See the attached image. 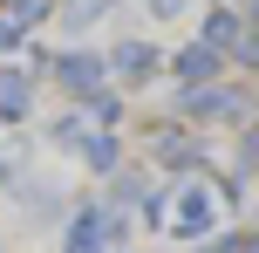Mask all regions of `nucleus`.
Returning a JSON list of instances; mask_svg holds the SVG:
<instances>
[{
    "label": "nucleus",
    "instance_id": "nucleus-1",
    "mask_svg": "<svg viewBox=\"0 0 259 253\" xmlns=\"http://www.w3.org/2000/svg\"><path fill=\"white\" fill-rule=\"evenodd\" d=\"M178 117L184 123H239L246 117V89H232V82H191L178 96Z\"/></svg>",
    "mask_w": 259,
    "mask_h": 253
},
{
    "label": "nucleus",
    "instance_id": "nucleus-2",
    "mask_svg": "<svg viewBox=\"0 0 259 253\" xmlns=\"http://www.w3.org/2000/svg\"><path fill=\"white\" fill-rule=\"evenodd\" d=\"M103 55L96 48H68V55H55V82H62L68 96H89V89H103Z\"/></svg>",
    "mask_w": 259,
    "mask_h": 253
},
{
    "label": "nucleus",
    "instance_id": "nucleus-3",
    "mask_svg": "<svg viewBox=\"0 0 259 253\" xmlns=\"http://www.w3.org/2000/svg\"><path fill=\"white\" fill-rule=\"evenodd\" d=\"M109 246V205H82L62 233V253H103Z\"/></svg>",
    "mask_w": 259,
    "mask_h": 253
},
{
    "label": "nucleus",
    "instance_id": "nucleus-4",
    "mask_svg": "<svg viewBox=\"0 0 259 253\" xmlns=\"http://www.w3.org/2000/svg\"><path fill=\"white\" fill-rule=\"evenodd\" d=\"M48 14H55V0H7V7H0V55H14L27 41V27L48 21Z\"/></svg>",
    "mask_w": 259,
    "mask_h": 253
},
{
    "label": "nucleus",
    "instance_id": "nucleus-5",
    "mask_svg": "<svg viewBox=\"0 0 259 253\" xmlns=\"http://www.w3.org/2000/svg\"><path fill=\"white\" fill-rule=\"evenodd\" d=\"M150 151H157V164H164V171H198V164H205V144H198V137H184L178 123H164V130L150 137Z\"/></svg>",
    "mask_w": 259,
    "mask_h": 253
},
{
    "label": "nucleus",
    "instance_id": "nucleus-6",
    "mask_svg": "<svg viewBox=\"0 0 259 253\" xmlns=\"http://www.w3.org/2000/svg\"><path fill=\"white\" fill-rule=\"evenodd\" d=\"M27 110H34V82L21 68H0V123H27Z\"/></svg>",
    "mask_w": 259,
    "mask_h": 253
},
{
    "label": "nucleus",
    "instance_id": "nucleus-7",
    "mask_svg": "<svg viewBox=\"0 0 259 253\" xmlns=\"http://www.w3.org/2000/svg\"><path fill=\"white\" fill-rule=\"evenodd\" d=\"M219 55H225L219 41H184V48H178V76H184V89L219 76Z\"/></svg>",
    "mask_w": 259,
    "mask_h": 253
},
{
    "label": "nucleus",
    "instance_id": "nucleus-8",
    "mask_svg": "<svg viewBox=\"0 0 259 253\" xmlns=\"http://www.w3.org/2000/svg\"><path fill=\"white\" fill-rule=\"evenodd\" d=\"M157 62H164V55H157L150 41H116V55H109V68H116L123 82H143V76H157Z\"/></svg>",
    "mask_w": 259,
    "mask_h": 253
},
{
    "label": "nucleus",
    "instance_id": "nucleus-9",
    "mask_svg": "<svg viewBox=\"0 0 259 253\" xmlns=\"http://www.w3.org/2000/svg\"><path fill=\"white\" fill-rule=\"evenodd\" d=\"M82 164H89V171H103V178L123 171V144H116V130H109V123L89 137V144H82Z\"/></svg>",
    "mask_w": 259,
    "mask_h": 253
},
{
    "label": "nucleus",
    "instance_id": "nucleus-10",
    "mask_svg": "<svg viewBox=\"0 0 259 253\" xmlns=\"http://www.w3.org/2000/svg\"><path fill=\"white\" fill-rule=\"evenodd\" d=\"M246 27H252V14H239V7H219L205 21V41H219L225 55H239V41H246Z\"/></svg>",
    "mask_w": 259,
    "mask_h": 253
},
{
    "label": "nucleus",
    "instance_id": "nucleus-11",
    "mask_svg": "<svg viewBox=\"0 0 259 253\" xmlns=\"http://www.w3.org/2000/svg\"><path fill=\"white\" fill-rule=\"evenodd\" d=\"M109 7H116V0H62V21H68V27L82 34V27H89V21H103Z\"/></svg>",
    "mask_w": 259,
    "mask_h": 253
},
{
    "label": "nucleus",
    "instance_id": "nucleus-12",
    "mask_svg": "<svg viewBox=\"0 0 259 253\" xmlns=\"http://www.w3.org/2000/svg\"><path fill=\"white\" fill-rule=\"evenodd\" d=\"M89 137H96V130H89V117H82V110H68V117L55 123V144H62V151H82Z\"/></svg>",
    "mask_w": 259,
    "mask_h": 253
},
{
    "label": "nucleus",
    "instance_id": "nucleus-13",
    "mask_svg": "<svg viewBox=\"0 0 259 253\" xmlns=\"http://www.w3.org/2000/svg\"><path fill=\"white\" fill-rule=\"evenodd\" d=\"M82 103H89V117H96V123H116V117H123V96L109 89V82H103V89H89Z\"/></svg>",
    "mask_w": 259,
    "mask_h": 253
},
{
    "label": "nucleus",
    "instance_id": "nucleus-14",
    "mask_svg": "<svg viewBox=\"0 0 259 253\" xmlns=\"http://www.w3.org/2000/svg\"><path fill=\"white\" fill-rule=\"evenodd\" d=\"M252 171H259V130L239 137V178H252Z\"/></svg>",
    "mask_w": 259,
    "mask_h": 253
},
{
    "label": "nucleus",
    "instance_id": "nucleus-15",
    "mask_svg": "<svg viewBox=\"0 0 259 253\" xmlns=\"http://www.w3.org/2000/svg\"><path fill=\"white\" fill-rule=\"evenodd\" d=\"M143 7H150V14H157V21H178V14H184V7H191V0H143Z\"/></svg>",
    "mask_w": 259,
    "mask_h": 253
}]
</instances>
